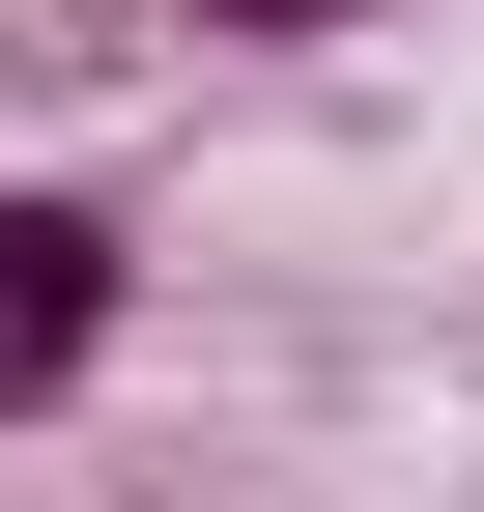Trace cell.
<instances>
[{
	"label": "cell",
	"mask_w": 484,
	"mask_h": 512,
	"mask_svg": "<svg viewBox=\"0 0 484 512\" xmlns=\"http://www.w3.org/2000/svg\"><path fill=\"white\" fill-rule=\"evenodd\" d=\"M114 313H143V228L29 171V200H0V427H57V399H86V370H114Z\"/></svg>",
	"instance_id": "cell-1"
},
{
	"label": "cell",
	"mask_w": 484,
	"mask_h": 512,
	"mask_svg": "<svg viewBox=\"0 0 484 512\" xmlns=\"http://www.w3.org/2000/svg\"><path fill=\"white\" fill-rule=\"evenodd\" d=\"M171 29H228V57H314V29H399V0H171Z\"/></svg>",
	"instance_id": "cell-2"
}]
</instances>
